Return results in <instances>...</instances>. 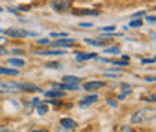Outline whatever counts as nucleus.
I'll return each mask as SVG.
<instances>
[{
  "label": "nucleus",
  "instance_id": "f257e3e1",
  "mask_svg": "<svg viewBox=\"0 0 156 132\" xmlns=\"http://www.w3.org/2000/svg\"><path fill=\"white\" fill-rule=\"evenodd\" d=\"M153 119H155V110L153 108H143V110H140V111L132 114L131 122L134 125H136V123L138 125H143V123H149Z\"/></svg>",
  "mask_w": 156,
  "mask_h": 132
},
{
  "label": "nucleus",
  "instance_id": "f03ea898",
  "mask_svg": "<svg viewBox=\"0 0 156 132\" xmlns=\"http://www.w3.org/2000/svg\"><path fill=\"white\" fill-rule=\"evenodd\" d=\"M0 33L6 35V36H12V38H26V36H36V33L33 32H26L23 29H8V30H3L0 29Z\"/></svg>",
  "mask_w": 156,
  "mask_h": 132
},
{
  "label": "nucleus",
  "instance_id": "7ed1b4c3",
  "mask_svg": "<svg viewBox=\"0 0 156 132\" xmlns=\"http://www.w3.org/2000/svg\"><path fill=\"white\" fill-rule=\"evenodd\" d=\"M15 90H21V84L15 81H0V93H11Z\"/></svg>",
  "mask_w": 156,
  "mask_h": 132
},
{
  "label": "nucleus",
  "instance_id": "20e7f679",
  "mask_svg": "<svg viewBox=\"0 0 156 132\" xmlns=\"http://www.w3.org/2000/svg\"><path fill=\"white\" fill-rule=\"evenodd\" d=\"M104 86H105L104 81H89L83 87H84V90H98V89H102Z\"/></svg>",
  "mask_w": 156,
  "mask_h": 132
},
{
  "label": "nucleus",
  "instance_id": "39448f33",
  "mask_svg": "<svg viewBox=\"0 0 156 132\" xmlns=\"http://www.w3.org/2000/svg\"><path fill=\"white\" fill-rule=\"evenodd\" d=\"M53 9L56 11H66L71 5V0H58V2H53Z\"/></svg>",
  "mask_w": 156,
  "mask_h": 132
},
{
  "label": "nucleus",
  "instance_id": "423d86ee",
  "mask_svg": "<svg viewBox=\"0 0 156 132\" xmlns=\"http://www.w3.org/2000/svg\"><path fill=\"white\" fill-rule=\"evenodd\" d=\"M98 99V95H90V96H87V98H84L81 102H80V105L83 107V108H86V107H90V105H93L95 102H96Z\"/></svg>",
  "mask_w": 156,
  "mask_h": 132
},
{
  "label": "nucleus",
  "instance_id": "0eeeda50",
  "mask_svg": "<svg viewBox=\"0 0 156 132\" xmlns=\"http://www.w3.org/2000/svg\"><path fill=\"white\" fill-rule=\"evenodd\" d=\"M74 39H60V41H56L51 44L53 48H57V47H72L74 45Z\"/></svg>",
  "mask_w": 156,
  "mask_h": 132
},
{
  "label": "nucleus",
  "instance_id": "6e6552de",
  "mask_svg": "<svg viewBox=\"0 0 156 132\" xmlns=\"http://www.w3.org/2000/svg\"><path fill=\"white\" fill-rule=\"evenodd\" d=\"M60 123H62V126L65 128V129H75L78 125H77V122L75 120H72V119H62L60 120Z\"/></svg>",
  "mask_w": 156,
  "mask_h": 132
},
{
  "label": "nucleus",
  "instance_id": "1a4fd4ad",
  "mask_svg": "<svg viewBox=\"0 0 156 132\" xmlns=\"http://www.w3.org/2000/svg\"><path fill=\"white\" fill-rule=\"evenodd\" d=\"M98 54L96 53H77V59L78 62H83V60H90V59H96Z\"/></svg>",
  "mask_w": 156,
  "mask_h": 132
},
{
  "label": "nucleus",
  "instance_id": "9d476101",
  "mask_svg": "<svg viewBox=\"0 0 156 132\" xmlns=\"http://www.w3.org/2000/svg\"><path fill=\"white\" fill-rule=\"evenodd\" d=\"M35 54H39V56H62L63 51H60V50H53V51H36Z\"/></svg>",
  "mask_w": 156,
  "mask_h": 132
},
{
  "label": "nucleus",
  "instance_id": "9b49d317",
  "mask_svg": "<svg viewBox=\"0 0 156 132\" xmlns=\"http://www.w3.org/2000/svg\"><path fill=\"white\" fill-rule=\"evenodd\" d=\"M63 81L65 83H69V84H80L81 83V78H77L74 75H65L63 77Z\"/></svg>",
  "mask_w": 156,
  "mask_h": 132
},
{
  "label": "nucleus",
  "instance_id": "f8f14e48",
  "mask_svg": "<svg viewBox=\"0 0 156 132\" xmlns=\"http://www.w3.org/2000/svg\"><path fill=\"white\" fill-rule=\"evenodd\" d=\"M0 75H18V71L17 69H9V68H0Z\"/></svg>",
  "mask_w": 156,
  "mask_h": 132
},
{
  "label": "nucleus",
  "instance_id": "ddd939ff",
  "mask_svg": "<svg viewBox=\"0 0 156 132\" xmlns=\"http://www.w3.org/2000/svg\"><path fill=\"white\" fill-rule=\"evenodd\" d=\"M21 90L23 92H38L39 87L33 86V84H21Z\"/></svg>",
  "mask_w": 156,
  "mask_h": 132
},
{
  "label": "nucleus",
  "instance_id": "4468645a",
  "mask_svg": "<svg viewBox=\"0 0 156 132\" xmlns=\"http://www.w3.org/2000/svg\"><path fill=\"white\" fill-rule=\"evenodd\" d=\"M45 95H47L48 98H63V96H65L63 92H58V90H48Z\"/></svg>",
  "mask_w": 156,
  "mask_h": 132
},
{
  "label": "nucleus",
  "instance_id": "2eb2a0df",
  "mask_svg": "<svg viewBox=\"0 0 156 132\" xmlns=\"http://www.w3.org/2000/svg\"><path fill=\"white\" fill-rule=\"evenodd\" d=\"M84 42H86V44H90V45H95V47H104V45H105V42H99V41H95V39H89V38L84 39Z\"/></svg>",
  "mask_w": 156,
  "mask_h": 132
},
{
  "label": "nucleus",
  "instance_id": "dca6fc26",
  "mask_svg": "<svg viewBox=\"0 0 156 132\" xmlns=\"http://www.w3.org/2000/svg\"><path fill=\"white\" fill-rule=\"evenodd\" d=\"M9 65H15V66H24L26 62L21 59H9Z\"/></svg>",
  "mask_w": 156,
  "mask_h": 132
},
{
  "label": "nucleus",
  "instance_id": "f3484780",
  "mask_svg": "<svg viewBox=\"0 0 156 132\" xmlns=\"http://www.w3.org/2000/svg\"><path fill=\"white\" fill-rule=\"evenodd\" d=\"M47 111H48V107H47V104H44V105H39V107H38V113L41 114V116L47 114Z\"/></svg>",
  "mask_w": 156,
  "mask_h": 132
},
{
  "label": "nucleus",
  "instance_id": "a211bd4d",
  "mask_svg": "<svg viewBox=\"0 0 156 132\" xmlns=\"http://www.w3.org/2000/svg\"><path fill=\"white\" fill-rule=\"evenodd\" d=\"M141 24H143V21H141V20H132V21L129 23V26H131V27H141Z\"/></svg>",
  "mask_w": 156,
  "mask_h": 132
},
{
  "label": "nucleus",
  "instance_id": "6ab92c4d",
  "mask_svg": "<svg viewBox=\"0 0 156 132\" xmlns=\"http://www.w3.org/2000/svg\"><path fill=\"white\" fill-rule=\"evenodd\" d=\"M114 65H119V66H128V60H111Z\"/></svg>",
  "mask_w": 156,
  "mask_h": 132
},
{
  "label": "nucleus",
  "instance_id": "aec40b11",
  "mask_svg": "<svg viewBox=\"0 0 156 132\" xmlns=\"http://www.w3.org/2000/svg\"><path fill=\"white\" fill-rule=\"evenodd\" d=\"M102 30H104L105 33H111V32L116 30V26H107V27H102Z\"/></svg>",
  "mask_w": 156,
  "mask_h": 132
},
{
  "label": "nucleus",
  "instance_id": "412c9836",
  "mask_svg": "<svg viewBox=\"0 0 156 132\" xmlns=\"http://www.w3.org/2000/svg\"><path fill=\"white\" fill-rule=\"evenodd\" d=\"M105 53H114V54H117V53H120V48L119 47H111V48H107Z\"/></svg>",
  "mask_w": 156,
  "mask_h": 132
},
{
  "label": "nucleus",
  "instance_id": "4be33fe9",
  "mask_svg": "<svg viewBox=\"0 0 156 132\" xmlns=\"http://www.w3.org/2000/svg\"><path fill=\"white\" fill-rule=\"evenodd\" d=\"M51 36H53V38H66L68 35H66V33H54V32H53Z\"/></svg>",
  "mask_w": 156,
  "mask_h": 132
},
{
  "label": "nucleus",
  "instance_id": "5701e85b",
  "mask_svg": "<svg viewBox=\"0 0 156 132\" xmlns=\"http://www.w3.org/2000/svg\"><path fill=\"white\" fill-rule=\"evenodd\" d=\"M80 27H86V29H90V27H93V24H92V23H80Z\"/></svg>",
  "mask_w": 156,
  "mask_h": 132
},
{
  "label": "nucleus",
  "instance_id": "b1692460",
  "mask_svg": "<svg viewBox=\"0 0 156 132\" xmlns=\"http://www.w3.org/2000/svg\"><path fill=\"white\" fill-rule=\"evenodd\" d=\"M38 44H39V45H48L50 42H48V39H45V38H44V39H39V41H38Z\"/></svg>",
  "mask_w": 156,
  "mask_h": 132
},
{
  "label": "nucleus",
  "instance_id": "393cba45",
  "mask_svg": "<svg viewBox=\"0 0 156 132\" xmlns=\"http://www.w3.org/2000/svg\"><path fill=\"white\" fill-rule=\"evenodd\" d=\"M47 68H56V69H58V68H60V65H58V63H48V65H47Z\"/></svg>",
  "mask_w": 156,
  "mask_h": 132
},
{
  "label": "nucleus",
  "instance_id": "a878e982",
  "mask_svg": "<svg viewBox=\"0 0 156 132\" xmlns=\"http://www.w3.org/2000/svg\"><path fill=\"white\" fill-rule=\"evenodd\" d=\"M143 63H155V59H146L143 60Z\"/></svg>",
  "mask_w": 156,
  "mask_h": 132
},
{
  "label": "nucleus",
  "instance_id": "bb28decb",
  "mask_svg": "<svg viewBox=\"0 0 156 132\" xmlns=\"http://www.w3.org/2000/svg\"><path fill=\"white\" fill-rule=\"evenodd\" d=\"M108 102H110V105H111V107H117V102H116V101H113V99H110Z\"/></svg>",
  "mask_w": 156,
  "mask_h": 132
},
{
  "label": "nucleus",
  "instance_id": "cd10ccee",
  "mask_svg": "<svg viewBox=\"0 0 156 132\" xmlns=\"http://www.w3.org/2000/svg\"><path fill=\"white\" fill-rule=\"evenodd\" d=\"M120 131H129V132H132L134 129H132V128H125V126H123V128H120Z\"/></svg>",
  "mask_w": 156,
  "mask_h": 132
},
{
  "label": "nucleus",
  "instance_id": "c85d7f7f",
  "mask_svg": "<svg viewBox=\"0 0 156 132\" xmlns=\"http://www.w3.org/2000/svg\"><path fill=\"white\" fill-rule=\"evenodd\" d=\"M147 21H149V23H155V17H153V15H152V17H147Z\"/></svg>",
  "mask_w": 156,
  "mask_h": 132
},
{
  "label": "nucleus",
  "instance_id": "c756f323",
  "mask_svg": "<svg viewBox=\"0 0 156 132\" xmlns=\"http://www.w3.org/2000/svg\"><path fill=\"white\" fill-rule=\"evenodd\" d=\"M141 15H144V12H138V14H135V15H134V18H136V17H141Z\"/></svg>",
  "mask_w": 156,
  "mask_h": 132
},
{
  "label": "nucleus",
  "instance_id": "7c9ffc66",
  "mask_svg": "<svg viewBox=\"0 0 156 132\" xmlns=\"http://www.w3.org/2000/svg\"><path fill=\"white\" fill-rule=\"evenodd\" d=\"M5 42H6V39H5V38H0V45H3Z\"/></svg>",
  "mask_w": 156,
  "mask_h": 132
}]
</instances>
